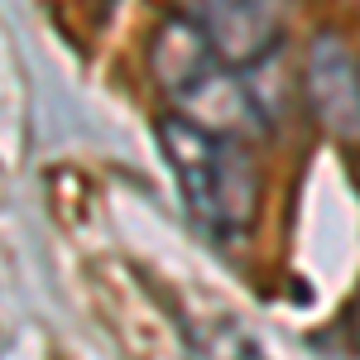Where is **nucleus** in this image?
I'll use <instances>...</instances> for the list:
<instances>
[{
  "label": "nucleus",
  "instance_id": "4",
  "mask_svg": "<svg viewBox=\"0 0 360 360\" xmlns=\"http://www.w3.org/2000/svg\"><path fill=\"white\" fill-rule=\"evenodd\" d=\"M307 106L322 120V130L341 144H360V63L336 34H317L307 49Z\"/></svg>",
  "mask_w": 360,
  "mask_h": 360
},
{
  "label": "nucleus",
  "instance_id": "1",
  "mask_svg": "<svg viewBox=\"0 0 360 360\" xmlns=\"http://www.w3.org/2000/svg\"><path fill=\"white\" fill-rule=\"evenodd\" d=\"M159 144L178 173L188 217L212 240H240L259 217V164L245 139L202 130L183 115L159 120Z\"/></svg>",
  "mask_w": 360,
  "mask_h": 360
},
{
  "label": "nucleus",
  "instance_id": "2",
  "mask_svg": "<svg viewBox=\"0 0 360 360\" xmlns=\"http://www.w3.org/2000/svg\"><path fill=\"white\" fill-rule=\"evenodd\" d=\"M154 77L173 96V106H188L183 120H193L202 130H217V135H236L245 125H259V106L245 96V86L236 77V68L226 63L212 39L202 34L197 20L188 15H164L154 29Z\"/></svg>",
  "mask_w": 360,
  "mask_h": 360
},
{
  "label": "nucleus",
  "instance_id": "5",
  "mask_svg": "<svg viewBox=\"0 0 360 360\" xmlns=\"http://www.w3.org/2000/svg\"><path fill=\"white\" fill-rule=\"evenodd\" d=\"M193 356L197 360H264L259 346L250 341L236 322H212L193 332Z\"/></svg>",
  "mask_w": 360,
  "mask_h": 360
},
{
  "label": "nucleus",
  "instance_id": "3",
  "mask_svg": "<svg viewBox=\"0 0 360 360\" xmlns=\"http://www.w3.org/2000/svg\"><path fill=\"white\" fill-rule=\"evenodd\" d=\"M283 15L288 0H193V20L236 72L264 63L278 49Z\"/></svg>",
  "mask_w": 360,
  "mask_h": 360
},
{
  "label": "nucleus",
  "instance_id": "6",
  "mask_svg": "<svg viewBox=\"0 0 360 360\" xmlns=\"http://www.w3.org/2000/svg\"><path fill=\"white\" fill-rule=\"evenodd\" d=\"M351 336H356V346H360V298H356V307H351Z\"/></svg>",
  "mask_w": 360,
  "mask_h": 360
}]
</instances>
